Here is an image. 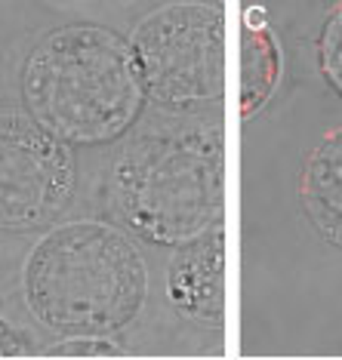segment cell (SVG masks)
Here are the masks:
<instances>
[{"label":"cell","instance_id":"cell-1","mask_svg":"<svg viewBox=\"0 0 342 360\" xmlns=\"http://www.w3.org/2000/svg\"><path fill=\"white\" fill-rule=\"evenodd\" d=\"M225 203V136L207 117L160 120L111 167V207L142 240L182 247L219 225Z\"/></svg>","mask_w":342,"mask_h":360},{"label":"cell","instance_id":"cell-2","mask_svg":"<svg viewBox=\"0 0 342 360\" xmlns=\"http://www.w3.org/2000/svg\"><path fill=\"white\" fill-rule=\"evenodd\" d=\"M25 114L65 145L114 142L139 120L145 89L129 40L80 22L46 31L22 68Z\"/></svg>","mask_w":342,"mask_h":360},{"label":"cell","instance_id":"cell-3","mask_svg":"<svg viewBox=\"0 0 342 360\" xmlns=\"http://www.w3.org/2000/svg\"><path fill=\"white\" fill-rule=\"evenodd\" d=\"M28 314L65 335H111L136 321L148 268L124 231L71 222L37 240L22 271Z\"/></svg>","mask_w":342,"mask_h":360},{"label":"cell","instance_id":"cell-4","mask_svg":"<svg viewBox=\"0 0 342 360\" xmlns=\"http://www.w3.org/2000/svg\"><path fill=\"white\" fill-rule=\"evenodd\" d=\"M142 89L167 108L222 99L225 15L216 4H173L139 19L129 34Z\"/></svg>","mask_w":342,"mask_h":360},{"label":"cell","instance_id":"cell-5","mask_svg":"<svg viewBox=\"0 0 342 360\" xmlns=\"http://www.w3.org/2000/svg\"><path fill=\"white\" fill-rule=\"evenodd\" d=\"M71 148L28 114H0V231L53 225L75 198Z\"/></svg>","mask_w":342,"mask_h":360},{"label":"cell","instance_id":"cell-6","mask_svg":"<svg viewBox=\"0 0 342 360\" xmlns=\"http://www.w3.org/2000/svg\"><path fill=\"white\" fill-rule=\"evenodd\" d=\"M176 250L179 252L167 271V296L173 308L194 321H222L225 240L219 225Z\"/></svg>","mask_w":342,"mask_h":360},{"label":"cell","instance_id":"cell-7","mask_svg":"<svg viewBox=\"0 0 342 360\" xmlns=\"http://www.w3.org/2000/svg\"><path fill=\"white\" fill-rule=\"evenodd\" d=\"M299 203L321 240L342 250V127H333L312 148L303 179Z\"/></svg>","mask_w":342,"mask_h":360},{"label":"cell","instance_id":"cell-8","mask_svg":"<svg viewBox=\"0 0 342 360\" xmlns=\"http://www.w3.org/2000/svg\"><path fill=\"white\" fill-rule=\"evenodd\" d=\"M281 53L278 40L265 28H247L241 40V114H253L268 102V96L278 86Z\"/></svg>","mask_w":342,"mask_h":360},{"label":"cell","instance_id":"cell-9","mask_svg":"<svg viewBox=\"0 0 342 360\" xmlns=\"http://www.w3.org/2000/svg\"><path fill=\"white\" fill-rule=\"evenodd\" d=\"M317 65L324 80L342 96V4L327 15L317 37Z\"/></svg>","mask_w":342,"mask_h":360},{"label":"cell","instance_id":"cell-10","mask_svg":"<svg viewBox=\"0 0 342 360\" xmlns=\"http://www.w3.org/2000/svg\"><path fill=\"white\" fill-rule=\"evenodd\" d=\"M50 357H120L124 351L111 345L105 335H75V339L53 345L46 351Z\"/></svg>","mask_w":342,"mask_h":360},{"label":"cell","instance_id":"cell-11","mask_svg":"<svg viewBox=\"0 0 342 360\" xmlns=\"http://www.w3.org/2000/svg\"><path fill=\"white\" fill-rule=\"evenodd\" d=\"M25 351H28L25 339L15 333V326L6 317H0V357H22Z\"/></svg>","mask_w":342,"mask_h":360}]
</instances>
